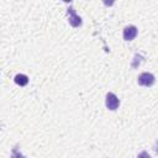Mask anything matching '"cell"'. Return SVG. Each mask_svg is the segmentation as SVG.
<instances>
[{
	"label": "cell",
	"instance_id": "7a4b0ae2",
	"mask_svg": "<svg viewBox=\"0 0 158 158\" xmlns=\"http://www.w3.org/2000/svg\"><path fill=\"white\" fill-rule=\"evenodd\" d=\"M105 105H106V107L109 110L114 111L120 106V100L114 93H107L106 94V99H105Z\"/></svg>",
	"mask_w": 158,
	"mask_h": 158
},
{
	"label": "cell",
	"instance_id": "8992f818",
	"mask_svg": "<svg viewBox=\"0 0 158 158\" xmlns=\"http://www.w3.org/2000/svg\"><path fill=\"white\" fill-rule=\"evenodd\" d=\"M11 158H26L21 152H19V149L15 147L14 149H12V152H11Z\"/></svg>",
	"mask_w": 158,
	"mask_h": 158
},
{
	"label": "cell",
	"instance_id": "52a82bcc",
	"mask_svg": "<svg viewBox=\"0 0 158 158\" xmlns=\"http://www.w3.org/2000/svg\"><path fill=\"white\" fill-rule=\"evenodd\" d=\"M137 158H152V157H151L146 151H143V152H141V153L137 156Z\"/></svg>",
	"mask_w": 158,
	"mask_h": 158
},
{
	"label": "cell",
	"instance_id": "3957f363",
	"mask_svg": "<svg viewBox=\"0 0 158 158\" xmlns=\"http://www.w3.org/2000/svg\"><path fill=\"white\" fill-rule=\"evenodd\" d=\"M67 14H68V21H69V23H70L73 27H79V26L81 25V17L77 15L75 10H74L72 6L68 7Z\"/></svg>",
	"mask_w": 158,
	"mask_h": 158
},
{
	"label": "cell",
	"instance_id": "277c9868",
	"mask_svg": "<svg viewBox=\"0 0 158 158\" xmlns=\"http://www.w3.org/2000/svg\"><path fill=\"white\" fill-rule=\"evenodd\" d=\"M137 36V27L133 25L126 26L123 28V40L125 41H132Z\"/></svg>",
	"mask_w": 158,
	"mask_h": 158
},
{
	"label": "cell",
	"instance_id": "6da1fadb",
	"mask_svg": "<svg viewBox=\"0 0 158 158\" xmlns=\"http://www.w3.org/2000/svg\"><path fill=\"white\" fill-rule=\"evenodd\" d=\"M156 81V78L152 73H148V72H144V73H141L138 75V79H137V83L142 86H152Z\"/></svg>",
	"mask_w": 158,
	"mask_h": 158
},
{
	"label": "cell",
	"instance_id": "5b68a950",
	"mask_svg": "<svg viewBox=\"0 0 158 158\" xmlns=\"http://www.w3.org/2000/svg\"><path fill=\"white\" fill-rule=\"evenodd\" d=\"M15 83L17 84V85H20V86H25L27 83H28V77L27 75H25V74H17L16 77H15Z\"/></svg>",
	"mask_w": 158,
	"mask_h": 158
}]
</instances>
